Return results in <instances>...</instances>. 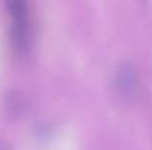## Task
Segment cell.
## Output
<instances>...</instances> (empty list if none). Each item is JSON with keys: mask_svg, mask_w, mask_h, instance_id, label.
Here are the masks:
<instances>
[{"mask_svg": "<svg viewBox=\"0 0 152 150\" xmlns=\"http://www.w3.org/2000/svg\"><path fill=\"white\" fill-rule=\"evenodd\" d=\"M7 10L12 19L10 37L13 49L18 53H24L28 49V19H27V6L21 0L7 1Z\"/></svg>", "mask_w": 152, "mask_h": 150, "instance_id": "6da1fadb", "label": "cell"}, {"mask_svg": "<svg viewBox=\"0 0 152 150\" xmlns=\"http://www.w3.org/2000/svg\"><path fill=\"white\" fill-rule=\"evenodd\" d=\"M115 84L118 93L126 100H134L139 94V81L136 77V72L132 65L124 63L117 69Z\"/></svg>", "mask_w": 152, "mask_h": 150, "instance_id": "7a4b0ae2", "label": "cell"}, {"mask_svg": "<svg viewBox=\"0 0 152 150\" xmlns=\"http://www.w3.org/2000/svg\"><path fill=\"white\" fill-rule=\"evenodd\" d=\"M0 150H10V147L7 144H4V143H0Z\"/></svg>", "mask_w": 152, "mask_h": 150, "instance_id": "3957f363", "label": "cell"}]
</instances>
